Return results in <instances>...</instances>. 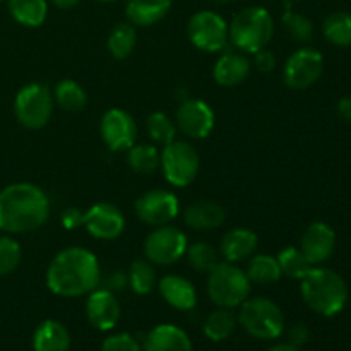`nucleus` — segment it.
I'll return each instance as SVG.
<instances>
[{"label":"nucleus","instance_id":"3","mask_svg":"<svg viewBox=\"0 0 351 351\" xmlns=\"http://www.w3.org/2000/svg\"><path fill=\"white\" fill-rule=\"evenodd\" d=\"M300 281L302 298L315 314L335 317L345 308L348 302V287L336 271L312 267Z\"/></svg>","mask_w":351,"mask_h":351},{"label":"nucleus","instance_id":"46","mask_svg":"<svg viewBox=\"0 0 351 351\" xmlns=\"http://www.w3.org/2000/svg\"><path fill=\"white\" fill-rule=\"evenodd\" d=\"M98 2H105V3H110V2H117V0H98Z\"/></svg>","mask_w":351,"mask_h":351},{"label":"nucleus","instance_id":"25","mask_svg":"<svg viewBox=\"0 0 351 351\" xmlns=\"http://www.w3.org/2000/svg\"><path fill=\"white\" fill-rule=\"evenodd\" d=\"M237 326H239V319H237L235 312L232 308L219 307L218 311L211 312L206 317L204 324H202V332L209 341L221 343L235 332Z\"/></svg>","mask_w":351,"mask_h":351},{"label":"nucleus","instance_id":"29","mask_svg":"<svg viewBox=\"0 0 351 351\" xmlns=\"http://www.w3.org/2000/svg\"><path fill=\"white\" fill-rule=\"evenodd\" d=\"M161 153L153 144H134L127 149V163L136 173L149 175L160 168Z\"/></svg>","mask_w":351,"mask_h":351},{"label":"nucleus","instance_id":"43","mask_svg":"<svg viewBox=\"0 0 351 351\" xmlns=\"http://www.w3.org/2000/svg\"><path fill=\"white\" fill-rule=\"evenodd\" d=\"M338 113L345 122L351 123V96H346V98L339 99Z\"/></svg>","mask_w":351,"mask_h":351},{"label":"nucleus","instance_id":"33","mask_svg":"<svg viewBox=\"0 0 351 351\" xmlns=\"http://www.w3.org/2000/svg\"><path fill=\"white\" fill-rule=\"evenodd\" d=\"M127 274H129V287L137 295L151 293L158 285L156 271H154V266L147 259L134 261Z\"/></svg>","mask_w":351,"mask_h":351},{"label":"nucleus","instance_id":"13","mask_svg":"<svg viewBox=\"0 0 351 351\" xmlns=\"http://www.w3.org/2000/svg\"><path fill=\"white\" fill-rule=\"evenodd\" d=\"M215 112L202 99H184L175 113L177 129L191 139H206L215 129Z\"/></svg>","mask_w":351,"mask_h":351},{"label":"nucleus","instance_id":"28","mask_svg":"<svg viewBox=\"0 0 351 351\" xmlns=\"http://www.w3.org/2000/svg\"><path fill=\"white\" fill-rule=\"evenodd\" d=\"M53 101L65 112H81L88 103V96L82 86L72 79H62L53 89Z\"/></svg>","mask_w":351,"mask_h":351},{"label":"nucleus","instance_id":"1","mask_svg":"<svg viewBox=\"0 0 351 351\" xmlns=\"http://www.w3.org/2000/svg\"><path fill=\"white\" fill-rule=\"evenodd\" d=\"M45 281L48 290L58 297H84L99 287L101 266L91 250L67 247L51 259Z\"/></svg>","mask_w":351,"mask_h":351},{"label":"nucleus","instance_id":"22","mask_svg":"<svg viewBox=\"0 0 351 351\" xmlns=\"http://www.w3.org/2000/svg\"><path fill=\"white\" fill-rule=\"evenodd\" d=\"M226 211L215 201H195L184 211V223L195 232H211L225 223Z\"/></svg>","mask_w":351,"mask_h":351},{"label":"nucleus","instance_id":"48","mask_svg":"<svg viewBox=\"0 0 351 351\" xmlns=\"http://www.w3.org/2000/svg\"><path fill=\"white\" fill-rule=\"evenodd\" d=\"M0 2H3V0H0Z\"/></svg>","mask_w":351,"mask_h":351},{"label":"nucleus","instance_id":"12","mask_svg":"<svg viewBox=\"0 0 351 351\" xmlns=\"http://www.w3.org/2000/svg\"><path fill=\"white\" fill-rule=\"evenodd\" d=\"M180 213V202L171 191L151 189L136 201V215L144 225L153 228L168 225Z\"/></svg>","mask_w":351,"mask_h":351},{"label":"nucleus","instance_id":"9","mask_svg":"<svg viewBox=\"0 0 351 351\" xmlns=\"http://www.w3.org/2000/svg\"><path fill=\"white\" fill-rule=\"evenodd\" d=\"M187 34L197 50L216 53L228 48V23L213 10H199L189 19Z\"/></svg>","mask_w":351,"mask_h":351},{"label":"nucleus","instance_id":"4","mask_svg":"<svg viewBox=\"0 0 351 351\" xmlns=\"http://www.w3.org/2000/svg\"><path fill=\"white\" fill-rule=\"evenodd\" d=\"M230 41L233 48L242 53L254 55L267 47L274 34L273 16L264 7H247L235 14L228 26Z\"/></svg>","mask_w":351,"mask_h":351},{"label":"nucleus","instance_id":"27","mask_svg":"<svg viewBox=\"0 0 351 351\" xmlns=\"http://www.w3.org/2000/svg\"><path fill=\"white\" fill-rule=\"evenodd\" d=\"M9 12L14 21L26 27H38L48 16L47 0H9Z\"/></svg>","mask_w":351,"mask_h":351},{"label":"nucleus","instance_id":"24","mask_svg":"<svg viewBox=\"0 0 351 351\" xmlns=\"http://www.w3.org/2000/svg\"><path fill=\"white\" fill-rule=\"evenodd\" d=\"M34 351H69L71 350V332L62 322L47 319L36 328L33 335Z\"/></svg>","mask_w":351,"mask_h":351},{"label":"nucleus","instance_id":"5","mask_svg":"<svg viewBox=\"0 0 351 351\" xmlns=\"http://www.w3.org/2000/svg\"><path fill=\"white\" fill-rule=\"evenodd\" d=\"M237 314L245 332L261 341L278 339L285 331V315L280 305L266 297L247 298Z\"/></svg>","mask_w":351,"mask_h":351},{"label":"nucleus","instance_id":"40","mask_svg":"<svg viewBox=\"0 0 351 351\" xmlns=\"http://www.w3.org/2000/svg\"><path fill=\"white\" fill-rule=\"evenodd\" d=\"M276 55L273 53L271 50H267V48H263V50L256 51L254 53V65H256V69L259 72H271L276 69Z\"/></svg>","mask_w":351,"mask_h":351},{"label":"nucleus","instance_id":"7","mask_svg":"<svg viewBox=\"0 0 351 351\" xmlns=\"http://www.w3.org/2000/svg\"><path fill=\"white\" fill-rule=\"evenodd\" d=\"M53 93L40 82H31L19 89L14 99V113L17 122L31 130L47 125L53 113Z\"/></svg>","mask_w":351,"mask_h":351},{"label":"nucleus","instance_id":"6","mask_svg":"<svg viewBox=\"0 0 351 351\" xmlns=\"http://www.w3.org/2000/svg\"><path fill=\"white\" fill-rule=\"evenodd\" d=\"M250 290L247 273L233 263H218L208 273V295L218 307H240L250 297Z\"/></svg>","mask_w":351,"mask_h":351},{"label":"nucleus","instance_id":"10","mask_svg":"<svg viewBox=\"0 0 351 351\" xmlns=\"http://www.w3.org/2000/svg\"><path fill=\"white\" fill-rule=\"evenodd\" d=\"M189 247L187 235L175 226H156L144 240V257L151 264L171 266L185 257Z\"/></svg>","mask_w":351,"mask_h":351},{"label":"nucleus","instance_id":"37","mask_svg":"<svg viewBox=\"0 0 351 351\" xmlns=\"http://www.w3.org/2000/svg\"><path fill=\"white\" fill-rule=\"evenodd\" d=\"M23 250L21 245L10 237H0V276L14 273L19 267Z\"/></svg>","mask_w":351,"mask_h":351},{"label":"nucleus","instance_id":"21","mask_svg":"<svg viewBox=\"0 0 351 351\" xmlns=\"http://www.w3.org/2000/svg\"><path fill=\"white\" fill-rule=\"evenodd\" d=\"M143 351H194V348L184 329L175 324H160L146 335Z\"/></svg>","mask_w":351,"mask_h":351},{"label":"nucleus","instance_id":"15","mask_svg":"<svg viewBox=\"0 0 351 351\" xmlns=\"http://www.w3.org/2000/svg\"><path fill=\"white\" fill-rule=\"evenodd\" d=\"M99 134L103 143L112 151H127L136 144L137 125L129 112L120 108H112L101 117Z\"/></svg>","mask_w":351,"mask_h":351},{"label":"nucleus","instance_id":"36","mask_svg":"<svg viewBox=\"0 0 351 351\" xmlns=\"http://www.w3.org/2000/svg\"><path fill=\"white\" fill-rule=\"evenodd\" d=\"M281 23H283L288 36L293 41H298V43H308V41L312 40L314 24H312V21L308 19V17L288 9L287 12L283 14V17H281Z\"/></svg>","mask_w":351,"mask_h":351},{"label":"nucleus","instance_id":"30","mask_svg":"<svg viewBox=\"0 0 351 351\" xmlns=\"http://www.w3.org/2000/svg\"><path fill=\"white\" fill-rule=\"evenodd\" d=\"M137 43V33L136 26L130 23H119L110 33L108 41H106V47L108 51L112 53V57H115L117 60H123V58L129 57L134 51Z\"/></svg>","mask_w":351,"mask_h":351},{"label":"nucleus","instance_id":"32","mask_svg":"<svg viewBox=\"0 0 351 351\" xmlns=\"http://www.w3.org/2000/svg\"><path fill=\"white\" fill-rule=\"evenodd\" d=\"M278 264H280L281 274L291 278V280H302L307 276L308 271L312 269V264L308 263L307 257L300 250V247H285L276 256Z\"/></svg>","mask_w":351,"mask_h":351},{"label":"nucleus","instance_id":"35","mask_svg":"<svg viewBox=\"0 0 351 351\" xmlns=\"http://www.w3.org/2000/svg\"><path fill=\"white\" fill-rule=\"evenodd\" d=\"M147 134L156 144L167 146L171 141H175L177 136V123L173 122L171 117H168L163 112H153L146 120Z\"/></svg>","mask_w":351,"mask_h":351},{"label":"nucleus","instance_id":"45","mask_svg":"<svg viewBox=\"0 0 351 351\" xmlns=\"http://www.w3.org/2000/svg\"><path fill=\"white\" fill-rule=\"evenodd\" d=\"M266 351H300L298 346L291 345V343H280V345H274L271 348H267Z\"/></svg>","mask_w":351,"mask_h":351},{"label":"nucleus","instance_id":"2","mask_svg":"<svg viewBox=\"0 0 351 351\" xmlns=\"http://www.w3.org/2000/svg\"><path fill=\"white\" fill-rule=\"evenodd\" d=\"M47 192L29 182L10 184L0 191V232L9 235L40 230L50 216Z\"/></svg>","mask_w":351,"mask_h":351},{"label":"nucleus","instance_id":"47","mask_svg":"<svg viewBox=\"0 0 351 351\" xmlns=\"http://www.w3.org/2000/svg\"><path fill=\"white\" fill-rule=\"evenodd\" d=\"M223 2H237V0H223Z\"/></svg>","mask_w":351,"mask_h":351},{"label":"nucleus","instance_id":"26","mask_svg":"<svg viewBox=\"0 0 351 351\" xmlns=\"http://www.w3.org/2000/svg\"><path fill=\"white\" fill-rule=\"evenodd\" d=\"M247 264V276H249L250 283L257 285H273L281 280V269L278 264L276 257L269 256V254H254Z\"/></svg>","mask_w":351,"mask_h":351},{"label":"nucleus","instance_id":"16","mask_svg":"<svg viewBox=\"0 0 351 351\" xmlns=\"http://www.w3.org/2000/svg\"><path fill=\"white\" fill-rule=\"evenodd\" d=\"M120 315H122V308L115 293L98 287L88 295L86 317L95 329L103 332L112 331L119 324Z\"/></svg>","mask_w":351,"mask_h":351},{"label":"nucleus","instance_id":"11","mask_svg":"<svg viewBox=\"0 0 351 351\" xmlns=\"http://www.w3.org/2000/svg\"><path fill=\"white\" fill-rule=\"evenodd\" d=\"M324 71V57L319 50L304 47L288 57L283 69V81L288 88L307 89L321 79Z\"/></svg>","mask_w":351,"mask_h":351},{"label":"nucleus","instance_id":"17","mask_svg":"<svg viewBox=\"0 0 351 351\" xmlns=\"http://www.w3.org/2000/svg\"><path fill=\"white\" fill-rule=\"evenodd\" d=\"M336 249V233L328 223L315 221L307 226L300 240V250L312 266L326 263Z\"/></svg>","mask_w":351,"mask_h":351},{"label":"nucleus","instance_id":"31","mask_svg":"<svg viewBox=\"0 0 351 351\" xmlns=\"http://www.w3.org/2000/svg\"><path fill=\"white\" fill-rule=\"evenodd\" d=\"M322 33L336 47H351V14L332 12L322 24Z\"/></svg>","mask_w":351,"mask_h":351},{"label":"nucleus","instance_id":"44","mask_svg":"<svg viewBox=\"0 0 351 351\" xmlns=\"http://www.w3.org/2000/svg\"><path fill=\"white\" fill-rule=\"evenodd\" d=\"M51 2H53V5L58 7V9L67 10V9H74L81 0H51Z\"/></svg>","mask_w":351,"mask_h":351},{"label":"nucleus","instance_id":"20","mask_svg":"<svg viewBox=\"0 0 351 351\" xmlns=\"http://www.w3.org/2000/svg\"><path fill=\"white\" fill-rule=\"evenodd\" d=\"M259 239L249 228H233L223 235L219 242V256L226 263H242L256 254Z\"/></svg>","mask_w":351,"mask_h":351},{"label":"nucleus","instance_id":"39","mask_svg":"<svg viewBox=\"0 0 351 351\" xmlns=\"http://www.w3.org/2000/svg\"><path fill=\"white\" fill-rule=\"evenodd\" d=\"M129 287V274L122 269H112L110 273H106L103 276L101 273V281H99V288H105V290L117 293V291H122Z\"/></svg>","mask_w":351,"mask_h":351},{"label":"nucleus","instance_id":"14","mask_svg":"<svg viewBox=\"0 0 351 351\" xmlns=\"http://www.w3.org/2000/svg\"><path fill=\"white\" fill-rule=\"evenodd\" d=\"M82 226L98 240H115L125 230V216L112 202H96L84 213Z\"/></svg>","mask_w":351,"mask_h":351},{"label":"nucleus","instance_id":"19","mask_svg":"<svg viewBox=\"0 0 351 351\" xmlns=\"http://www.w3.org/2000/svg\"><path fill=\"white\" fill-rule=\"evenodd\" d=\"M250 67H252L250 60L242 51L223 50L221 57L216 60L215 69H213V77L219 86L233 88V86L242 84L249 77Z\"/></svg>","mask_w":351,"mask_h":351},{"label":"nucleus","instance_id":"18","mask_svg":"<svg viewBox=\"0 0 351 351\" xmlns=\"http://www.w3.org/2000/svg\"><path fill=\"white\" fill-rule=\"evenodd\" d=\"M156 287L161 298L177 311L191 312L197 305V291L187 278L178 276V274H167L158 281Z\"/></svg>","mask_w":351,"mask_h":351},{"label":"nucleus","instance_id":"41","mask_svg":"<svg viewBox=\"0 0 351 351\" xmlns=\"http://www.w3.org/2000/svg\"><path fill=\"white\" fill-rule=\"evenodd\" d=\"M82 218H84V213L77 208H69L62 213L60 221L64 225L65 230H75L77 226L82 225Z\"/></svg>","mask_w":351,"mask_h":351},{"label":"nucleus","instance_id":"34","mask_svg":"<svg viewBox=\"0 0 351 351\" xmlns=\"http://www.w3.org/2000/svg\"><path fill=\"white\" fill-rule=\"evenodd\" d=\"M185 257L192 269L208 274L219 263V250L208 242H194L185 250Z\"/></svg>","mask_w":351,"mask_h":351},{"label":"nucleus","instance_id":"42","mask_svg":"<svg viewBox=\"0 0 351 351\" xmlns=\"http://www.w3.org/2000/svg\"><path fill=\"white\" fill-rule=\"evenodd\" d=\"M308 338H311V331H308V328L305 324H295L288 331V343L298 346V348L302 345H305L308 341Z\"/></svg>","mask_w":351,"mask_h":351},{"label":"nucleus","instance_id":"8","mask_svg":"<svg viewBox=\"0 0 351 351\" xmlns=\"http://www.w3.org/2000/svg\"><path fill=\"white\" fill-rule=\"evenodd\" d=\"M160 167L168 184L173 187H187L197 177L201 156L191 143L175 139L163 146Z\"/></svg>","mask_w":351,"mask_h":351},{"label":"nucleus","instance_id":"38","mask_svg":"<svg viewBox=\"0 0 351 351\" xmlns=\"http://www.w3.org/2000/svg\"><path fill=\"white\" fill-rule=\"evenodd\" d=\"M99 351H143V345L136 336L129 335V332H119V335L108 336L101 343Z\"/></svg>","mask_w":351,"mask_h":351},{"label":"nucleus","instance_id":"23","mask_svg":"<svg viewBox=\"0 0 351 351\" xmlns=\"http://www.w3.org/2000/svg\"><path fill=\"white\" fill-rule=\"evenodd\" d=\"M171 9V0H127L125 16L130 24L139 27L160 23Z\"/></svg>","mask_w":351,"mask_h":351}]
</instances>
